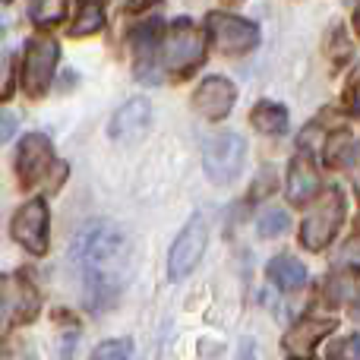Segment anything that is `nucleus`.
<instances>
[{"label":"nucleus","mask_w":360,"mask_h":360,"mask_svg":"<svg viewBox=\"0 0 360 360\" xmlns=\"http://www.w3.org/2000/svg\"><path fill=\"white\" fill-rule=\"evenodd\" d=\"M10 234L19 247L29 253H44L48 250V202L44 199H32L13 215Z\"/></svg>","instance_id":"obj_10"},{"label":"nucleus","mask_w":360,"mask_h":360,"mask_svg":"<svg viewBox=\"0 0 360 360\" xmlns=\"http://www.w3.org/2000/svg\"><path fill=\"white\" fill-rule=\"evenodd\" d=\"M237 360H256V351H253V342H250V338H243V342H240Z\"/></svg>","instance_id":"obj_27"},{"label":"nucleus","mask_w":360,"mask_h":360,"mask_svg":"<svg viewBox=\"0 0 360 360\" xmlns=\"http://www.w3.org/2000/svg\"><path fill=\"white\" fill-rule=\"evenodd\" d=\"M25 6H29L32 22L54 25V22L63 19V6H67V0H25Z\"/></svg>","instance_id":"obj_19"},{"label":"nucleus","mask_w":360,"mask_h":360,"mask_svg":"<svg viewBox=\"0 0 360 360\" xmlns=\"http://www.w3.org/2000/svg\"><path fill=\"white\" fill-rule=\"evenodd\" d=\"M342 259H345V262H351V266H360V237H354V240H351L348 247H345Z\"/></svg>","instance_id":"obj_26"},{"label":"nucleus","mask_w":360,"mask_h":360,"mask_svg":"<svg viewBox=\"0 0 360 360\" xmlns=\"http://www.w3.org/2000/svg\"><path fill=\"white\" fill-rule=\"evenodd\" d=\"M357 111H360V89H357Z\"/></svg>","instance_id":"obj_29"},{"label":"nucleus","mask_w":360,"mask_h":360,"mask_svg":"<svg viewBox=\"0 0 360 360\" xmlns=\"http://www.w3.org/2000/svg\"><path fill=\"white\" fill-rule=\"evenodd\" d=\"M342 221H345V196L338 186H329L316 199V209L300 224V243L307 250H313V253H319V250H326L332 243V237L338 234Z\"/></svg>","instance_id":"obj_2"},{"label":"nucleus","mask_w":360,"mask_h":360,"mask_svg":"<svg viewBox=\"0 0 360 360\" xmlns=\"http://www.w3.org/2000/svg\"><path fill=\"white\" fill-rule=\"evenodd\" d=\"M158 32H162V22H158V19H149L146 25H139L136 38H133V54H136V76L139 79H149V82L158 79L155 70H152V63H155Z\"/></svg>","instance_id":"obj_13"},{"label":"nucleus","mask_w":360,"mask_h":360,"mask_svg":"<svg viewBox=\"0 0 360 360\" xmlns=\"http://www.w3.org/2000/svg\"><path fill=\"white\" fill-rule=\"evenodd\" d=\"M10 86H13L10 67H6V60L0 57V98H6V95H10Z\"/></svg>","instance_id":"obj_25"},{"label":"nucleus","mask_w":360,"mask_h":360,"mask_svg":"<svg viewBox=\"0 0 360 360\" xmlns=\"http://www.w3.org/2000/svg\"><path fill=\"white\" fill-rule=\"evenodd\" d=\"M253 127L266 136H281L288 130V111L275 101H259L253 108Z\"/></svg>","instance_id":"obj_18"},{"label":"nucleus","mask_w":360,"mask_h":360,"mask_svg":"<svg viewBox=\"0 0 360 360\" xmlns=\"http://www.w3.org/2000/svg\"><path fill=\"white\" fill-rule=\"evenodd\" d=\"M152 124V105L146 98H130L124 108H117L111 117V139L117 143H130V139L143 136Z\"/></svg>","instance_id":"obj_12"},{"label":"nucleus","mask_w":360,"mask_h":360,"mask_svg":"<svg viewBox=\"0 0 360 360\" xmlns=\"http://www.w3.org/2000/svg\"><path fill=\"white\" fill-rule=\"evenodd\" d=\"M38 300L35 288L22 278V275H0V319L13 326H25L35 319Z\"/></svg>","instance_id":"obj_9"},{"label":"nucleus","mask_w":360,"mask_h":360,"mask_svg":"<svg viewBox=\"0 0 360 360\" xmlns=\"http://www.w3.org/2000/svg\"><path fill=\"white\" fill-rule=\"evenodd\" d=\"M16 133V117L6 111H0V143H6V139Z\"/></svg>","instance_id":"obj_24"},{"label":"nucleus","mask_w":360,"mask_h":360,"mask_svg":"<svg viewBox=\"0 0 360 360\" xmlns=\"http://www.w3.org/2000/svg\"><path fill=\"white\" fill-rule=\"evenodd\" d=\"M205 54V38L190 19H177L168 29L165 38V63H168L174 73H190L202 63Z\"/></svg>","instance_id":"obj_6"},{"label":"nucleus","mask_w":360,"mask_h":360,"mask_svg":"<svg viewBox=\"0 0 360 360\" xmlns=\"http://www.w3.org/2000/svg\"><path fill=\"white\" fill-rule=\"evenodd\" d=\"M329 360H360V332L342 338V342L329 351Z\"/></svg>","instance_id":"obj_23"},{"label":"nucleus","mask_w":360,"mask_h":360,"mask_svg":"<svg viewBox=\"0 0 360 360\" xmlns=\"http://www.w3.org/2000/svg\"><path fill=\"white\" fill-rule=\"evenodd\" d=\"M205 25H209L212 41L221 54H247L259 44V29L250 19L231 16V13H212Z\"/></svg>","instance_id":"obj_8"},{"label":"nucleus","mask_w":360,"mask_h":360,"mask_svg":"<svg viewBox=\"0 0 360 360\" xmlns=\"http://www.w3.org/2000/svg\"><path fill=\"white\" fill-rule=\"evenodd\" d=\"M130 354H133L130 338H114V342H101L89 360H130Z\"/></svg>","instance_id":"obj_21"},{"label":"nucleus","mask_w":360,"mask_h":360,"mask_svg":"<svg viewBox=\"0 0 360 360\" xmlns=\"http://www.w3.org/2000/svg\"><path fill=\"white\" fill-rule=\"evenodd\" d=\"M357 316H360V304H357Z\"/></svg>","instance_id":"obj_30"},{"label":"nucleus","mask_w":360,"mask_h":360,"mask_svg":"<svg viewBox=\"0 0 360 360\" xmlns=\"http://www.w3.org/2000/svg\"><path fill=\"white\" fill-rule=\"evenodd\" d=\"M234 101H237L234 82L224 79V76H209V79H202V86L193 92V111L202 114L205 120H221L231 114Z\"/></svg>","instance_id":"obj_11"},{"label":"nucleus","mask_w":360,"mask_h":360,"mask_svg":"<svg viewBox=\"0 0 360 360\" xmlns=\"http://www.w3.org/2000/svg\"><path fill=\"white\" fill-rule=\"evenodd\" d=\"M105 25V16H101V10L95 4H86L79 10V16H76L73 29H70V35L73 38H82V35H95V32Z\"/></svg>","instance_id":"obj_20"},{"label":"nucleus","mask_w":360,"mask_h":360,"mask_svg":"<svg viewBox=\"0 0 360 360\" xmlns=\"http://www.w3.org/2000/svg\"><path fill=\"white\" fill-rule=\"evenodd\" d=\"M70 256H73V266L82 278L86 304L92 310L114 304V297L130 281L133 247H130V237L117 224H108V221L86 224L76 234Z\"/></svg>","instance_id":"obj_1"},{"label":"nucleus","mask_w":360,"mask_h":360,"mask_svg":"<svg viewBox=\"0 0 360 360\" xmlns=\"http://www.w3.org/2000/svg\"><path fill=\"white\" fill-rule=\"evenodd\" d=\"M354 22H357V32H360V10H357V16H354Z\"/></svg>","instance_id":"obj_28"},{"label":"nucleus","mask_w":360,"mask_h":360,"mask_svg":"<svg viewBox=\"0 0 360 360\" xmlns=\"http://www.w3.org/2000/svg\"><path fill=\"white\" fill-rule=\"evenodd\" d=\"M326 162H329L332 168H348V171L360 168V146H357V139L351 136L348 130L335 133V136L329 139V146H326Z\"/></svg>","instance_id":"obj_17"},{"label":"nucleus","mask_w":360,"mask_h":360,"mask_svg":"<svg viewBox=\"0 0 360 360\" xmlns=\"http://www.w3.org/2000/svg\"><path fill=\"white\" fill-rule=\"evenodd\" d=\"M247 158V139L237 133H218L202 149V168L212 184H231L243 168Z\"/></svg>","instance_id":"obj_4"},{"label":"nucleus","mask_w":360,"mask_h":360,"mask_svg":"<svg viewBox=\"0 0 360 360\" xmlns=\"http://www.w3.org/2000/svg\"><path fill=\"white\" fill-rule=\"evenodd\" d=\"M316 190H319L316 168H313V162L307 155H297L291 162V168H288V199L294 205H300L310 196H316Z\"/></svg>","instance_id":"obj_14"},{"label":"nucleus","mask_w":360,"mask_h":360,"mask_svg":"<svg viewBox=\"0 0 360 360\" xmlns=\"http://www.w3.org/2000/svg\"><path fill=\"white\" fill-rule=\"evenodd\" d=\"M332 329H335V323H329V319H304V323H297L285 335V345H288V351H294V354H307V351L316 348L319 338L329 335Z\"/></svg>","instance_id":"obj_15"},{"label":"nucleus","mask_w":360,"mask_h":360,"mask_svg":"<svg viewBox=\"0 0 360 360\" xmlns=\"http://www.w3.org/2000/svg\"><path fill=\"white\" fill-rule=\"evenodd\" d=\"M16 174L22 186H38L44 177H54V184L60 177H67V165H57L51 139L41 133H29L22 136L16 149Z\"/></svg>","instance_id":"obj_3"},{"label":"nucleus","mask_w":360,"mask_h":360,"mask_svg":"<svg viewBox=\"0 0 360 360\" xmlns=\"http://www.w3.org/2000/svg\"><path fill=\"white\" fill-rule=\"evenodd\" d=\"M57 41L48 35H35L25 44V63H22V86L32 98L48 92L51 76L57 70Z\"/></svg>","instance_id":"obj_7"},{"label":"nucleus","mask_w":360,"mask_h":360,"mask_svg":"<svg viewBox=\"0 0 360 360\" xmlns=\"http://www.w3.org/2000/svg\"><path fill=\"white\" fill-rule=\"evenodd\" d=\"M266 272L281 291H297V288L307 285V269H304V262L294 259V256H275Z\"/></svg>","instance_id":"obj_16"},{"label":"nucleus","mask_w":360,"mask_h":360,"mask_svg":"<svg viewBox=\"0 0 360 360\" xmlns=\"http://www.w3.org/2000/svg\"><path fill=\"white\" fill-rule=\"evenodd\" d=\"M205 247H209V224H205L202 215H193L190 224L180 231V237L171 247V256H168V278L171 281H184L193 269L199 266L202 259Z\"/></svg>","instance_id":"obj_5"},{"label":"nucleus","mask_w":360,"mask_h":360,"mask_svg":"<svg viewBox=\"0 0 360 360\" xmlns=\"http://www.w3.org/2000/svg\"><path fill=\"white\" fill-rule=\"evenodd\" d=\"M256 231H259V237H278L288 231V215L281 209H269L259 215V224H256Z\"/></svg>","instance_id":"obj_22"}]
</instances>
